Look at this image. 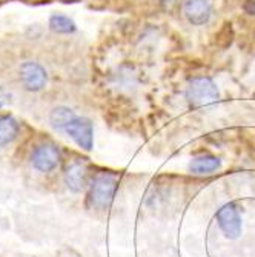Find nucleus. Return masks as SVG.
Masks as SVG:
<instances>
[{
	"mask_svg": "<svg viewBox=\"0 0 255 257\" xmlns=\"http://www.w3.org/2000/svg\"><path fill=\"white\" fill-rule=\"evenodd\" d=\"M117 186H119L117 176H114L111 173L97 174L92 179L88 190V196H86L88 206L92 209H97V211H106L114 200L115 193H117Z\"/></svg>",
	"mask_w": 255,
	"mask_h": 257,
	"instance_id": "1",
	"label": "nucleus"
},
{
	"mask_svg": "<svg viewBox=\"0 0 255 257\" xmlns=\"http://www.w3.org/2000/svg\"><path fill=\"white\" fill-rule=\"evenodd\" d=\"M221 167V160L220 157L214 156V154H200L195 156L191 162H189V171L192 174L197 176H203V174H211L215 173L217 170H220Z\"/></svg>",
	"mask_w": 255,
	"mask_h": 257,
	"instance_id": "9",
	"label": "nucleus"
},
{
	"mask_svg": "<svg viewBox=\"0 0 255 257\" xmlns=\"http://www.w3.org/2000/svg\"><path fill=\"white\" fill-rule=\"evenodd\" d=\"M65 183L69 191L80 193L88 185V168L83 162L74 160L65 170Z\"/></svg>",
	"mask_w": 255,
	"mask_h": 257,
	"instance_id": "8",
	"label": "nucleus"
},
{
	"mask_svg": "<svg viewBox=\"0 0 255 257\" xmlns=\"http://www.w3.org/2000/svg\"><path fill=\"white\" fill-rule=\"evenodd\" d=\"M76 119V114L68 106H57L50 112V123L54 130H66V126Z\"/></svg>",
	"mask_w": 255,
	"mask_h": 257,
	"instance_id": "12",
	"label": "nucleus"
},
{
	"mask_svg": "<svg viewBox=\"0 0 255 257\" xmlns=\"http://www.w3.org/2000/svg\"><path fill=\"white\" fill-rule=\"evenodd\" d=\"M60 159H62L60 148L53 142H45V144L37 145L31 154L33 167L40 173L54 171L59 167Z\"/></svg>",
	"mask_w": 255,
	"mask_h": 257,
	"instance_id": "4",
	"label": "nucleus"
},
{
	"mask_svg": "<svg viewBox=\"0 0 255 257\" xmlns=\"http://www.w3.org/2000/svg\"><path fill=\"white\" fill-rule=\"evenodd\" d=\"M215 220L226 239L235 240L240 237L241 228H243L241 214L234 202H229V203H224L223 206H220L215 213Z\"/></svg>",
	"mask_w": 255,
	"mask_h": 257,
	"instance_id": "3",
	"label": "nucleus"
},
{
	"mask_svg": "<svg viewBox=\"0 0 255 257\" xmlns=\"http://www.w3.org/2000/svg\"><path fill=\"white\" fill-rule=\"evenodd\" d=\"M48 27L56 34H73V33L77 31L76 22L69 16L62 14V13L51 14V17L48 20Z\"/></svg>",
	"mask_w": 255,
	"mask_h": 257,
	"instance_id": "10",
	"label": "nucleus"
},
{
	"mask_svg": "<svg viewBox=\"0 0 255 257\" xmlns=\"http://www.w3.org/2000/svg\"><path fill=\"white\" fill-rule=\"evenodd\" d=\"M183 16L192 27L207 25L212 17V0H183Z\"/></svg>",
	"mask_w": 255,
	"mask_h": 257,
	"instance_id": "7",
	"label": "nucleus"
},
{
	"mask_svg": "<svg viewBox=\"0 0 255 257\" xmlns=\"http://www.w3.org/2000/svg\"><path fill=\"white\" fill-rule=\"evenodd\" d=\"M65 131L83 151H92L94 148V126L88 117L76 115V119L66 126Z\"/></svg>",
	"mask_w": 255,
	"mask_h": 257,
	"instance_id": "6",
	"label": "nucleus"
},
{
	"mask_svg": "<svg viewBox=\"0 0 255 257\" xmlns=\"http://www.w3.org/2000/svg\"><path fill=\"white\" fill-rule=\"evenodd\" d=\"M0 108H2V103H0Z\"/></svg>",
	"mask_w": 255,
	"mask_h": 257,
	"instance_id": "14",
	"label": "nucleus"
},
{
	"mask_svg": "<svg viewBox=\"0 0 255 257\" xmlns=\"http://www.w3.org/2000/svg\"><path fill=\"white\" fill-rule=\"evenodd\" d=\"M19 136V123L11 115L0 117V147H8Z\"/></svg>",
	"mask_w": 255,
	"mask_h": 257,
	"instance_id": "11",
	"label": "nucleus"
},
{
	"mask_svg": "<svg viewBox=\"0 0 255 257\" xmlns=\"http://www.w3.org/2000/svg\"><path fill=\"white\" fill-rule=\"evenodd\" d=\"M241 8L246 14L249 16H255V0H243Z\"/></svg>",
	"mask_w": 255,
	"mask_h": 257,
	"instance_id": "13",
	"label": "nucleus"
},
{
	"mask_svg": "<svg viewBox=\"0 0 255 257\" xmlns=\"http://www.w3.org/2000/svg\"><path fill=\"white\" fill-rule=\"evenodd\" d=\"M19 74L23 88L31 92L42 91L46 86V83H48V73H46V69L39 62H23L20 65Z\"/></svg>",
	"mask_w": 255,
	"mask_h": 257,
	"instance_id": "5",
	"label": "nucleus"
},
{
	"mask_svg": "<svg viewBox=\"0 0 255 257\" xmlns=\"http://www.w3.org/2000/svg\"><path fill=\"white\" fill-rule=\"evenodd\" d=\"M220 89L217 83L206 76L192 77L186 86V99L194 108H209L220 102Z\"/></svg>",
	"mask_w": 255,
	"mask_h": 257,
	"instance_id": "2",
	"label": "nucleus"
}]
</instances>
